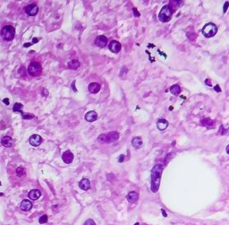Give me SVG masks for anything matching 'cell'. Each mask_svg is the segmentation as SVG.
I'll return each instance as SVG.
<instances>
[{
	"label": "cell",
	"instance_id": "obj_1",
	"mask_svg": "<svg viewBox=\"0 0 229 225\" xmlns=\"http://www.w3.org/2000/svg\"><path fill=\"white\" fill-rule=\"evenodd\" d=\"M161 171H162V167L161 165H156L155 168L152 170L151 173V177H152V191L156 192L159 189V180H160V176H161Z\"/></svg>",
	"mask_w": 229,
	"mask_h": 225
},
{
	"label": "cell",
	"instance_id": "obj_2",
	"mask_svg": "<svg viewBox=\"0 0 229 225\" xmlns=\"http://www.w3.org/2000/svg\"><path fill=\"white\" fill-rule=\"evenodd\" d=\"M174 14V11L173 9H171V7L168 6V5H166L164 6L159 14V19L162 22H169L172 18V15Z\"/></svg>",
	"mask_w": 229,
	"mask_h": 225
},
{
	"label": "cell",
	"instance_id": "obj_3",
	"mask_svg": "<svg viewBox=\"0 0 229 225\" xmlns=\"http://www.w3.org/2000/svg\"><path fill=\"white\" fill-rule=\"evenodd\" d=\"M2 38L6 41H13L15 36V29L14 26L12 25H6L1 29L0 31Z\"/></svg>",
	"mask_w": 229,
	"mask_h": 225
},
{
	"label": "cell",
	"instance_id": "obj_4",
	"mask_svg": "<svg viewBox=\"0 0 229 225\" xmlns=\"http://www.w3.org/2000/svg\"><path fill=\"white\" fill-rule=\"evenodd\" d=\"M28 73L31 76H39L42 73V66L39 62H31L28 66Z\"/></svg>",
	"mask_w": 229,
	"mask_h": 225
},
{
	"label": "cell",
	"instance_id": "obj_5",
	"mask_svg": "<svg viewBox=\"0 0 229 225\" xmlns=\"http://www.w3.org/2000/svg\"><path fill=\"white\" fill-rule=\"evenodd\" d=\"M216 32H218V27H216V25H215L212 22L207 23V24L205 25L202 29L203 35L207 38H211V37L215 36Z\"/></svg>",
	"mask_w": 229,
	"mask_h": 225
},
{
	"label": "cell",
	"instance_id": "obj_6",
	"mask_svg": "<svg viewBox=\"0 0 229 225\" xmlns=\"http://www.w3.org/2000/svg\"><path fill=\"white\" fill-rule=\"evenodd\" d=\"M29 143L31 146L37 147L39 145H41L42 143V137L40 135H32L30 138H29Z\"/></svg>",
	"mask_w": 229,
	"mask_h": 225
},
{
	"label": "cell",
	"instance_id": "obj_7",
	"mask_svg": "<svg viewBox=\"0 0 229 225\" xmlns=\"http://www.w3.org/2000/svg\"><path fill=\"white\" fill-rule=\"evenodd\" d=\"M24 11H25V13L30 15V16H34L36 15L38 13H39V7L34 5V4H31V5H29L27 6L25 8H24Z\"/></svg>",
	"mask_w": 229,
	"mask_h": 225
},
{
	"label": "cell",
	"instance_id": "obj_8",
	"mask_svg": "<svg viewBox=\"0 0 229 225\" xmlns=\"http://www.w3.org/2000/svg\"><path fill=\"white\" fill-rule=\"evenodd\" d=\"M107 38L104 35H100V36H98L97 38L95 39V44L96 46H98L99 48H104V47L106 46L107 44Z\"/></svg>",
	"mask_w": 229,
	"mask_h": 225
},
{
	"label": "cell",
	"instance_id": "obj_9",
	"mask_svg": "<svg viewBox=\"0 0 229 225\" xmlns=\"http://www.w3.org/2000/svg\"><path fill=\"white\" fill-rule=\"evenodd\" d=\"M108 48H109V50L113 53H118L120 50L122 49V46L120 44L119 41H112L108 46Z\"/></svg>",
	"mask_w": 229,
	"mask_h": 225
},
{
	"label": "cell",
	"instance_id": "obj_10",
	"mask_svg": "<svg viewBox=\"0 0 229 225\" xmlns=\"http://www.w3.org/2000/svg\"><path fill=\"white\" fill-rule=\"evenodd\" d=\"M62 159L64 161L65 163L66 164H69L71 163L72 161H74V154L72 153L70 151H66L63 153V155H62Z\"/></svg>",
	"mask_w": 229,
	"mask_h": 225
},
{
	"label": "cell",
	"instance_id": "obj_11",
	"mask_svg": "<svg viewBox=\"0 0 229 225\" xmlns=\"http://www.w3.org/2000/svg\"><path fill=\"white\" fill-rule=\"evenodd\" d=\"M97 118H98V114L94 110L89 111L85 115V119L88 122H94V121L97 120Z\"/></svg>",
	"mask_w": 229,
	"mask_h": 225
},
{
	"label": "cell",
	"instance_id": "obj_12",
	"mask_svg": "<svg viewBox=\"0 0 229 225\" xmlns=\"http://www.w3.org/2000/svg\"><path fill=\"white\" fill-rule=\"evenodd\" d=\"M100 88H101V86H100V84H98V82H90V84L89 85V86H88V89H89L90 92L93 93V94L99 92L100 91Z\"/></svg>",
	"mask_w": 229,
	"mask_h": 225
},
{
	"label": "cell",
	"instance_id": "obj_13",
	"mask_svg": "<svg viewBox=\"0 0 229 225\" xmlns=\"http://www.w3.org/2000/svg\"><path fill=\"white\" fill-rule=\"evenodd\" d=\"M41 196V192L39 190V189H32V190H31L29 192V198L31 199V200H37Z\"/></svg>",
	"mask_w": 229,
	"mask_h": 225
},
{
	"label": "cell",
	"instance_id": "obj_14",
	"mask_svg": "<svg viewBox=\"0 0 229 225\" xmlns=\"http://www.w3.org/2000/svg\"><path fill=\"white\" fill-rule=\"evenodd\" d=\"M31 207H32V203L31 202L30 200L25 199V200H23L22 202L21 203V209L22 211L28 212V211H30L31 209Z\"/></svg>",
	"mask_w": 229,
	"mask_h": 225
},
{
	"label": "cell",
	"instance_id": "obj_15",
	"mask_svg": "<svg viewBox=\"0 0 229 225\" xmlns=\"http://www.w3.org/2000/svg\"><path fill=\"white\" fill-rule=\"evenodd\" d=\"M1 144L3 146L6 147V148H9L11 147L12 145H13V139H12V137L6 136H4L2 139H1Z\"/></svg>",
	"mask_w": 229,
	"mask_h": 225
},
{
	"label": "cell",
	"instance_id": "obj_16",
	"mask_svg": "<svg viewBox=\"0 0 229 225\" xmlns=\"http://www.w3.org/2000/svg\"><path fill=\"white\" fill-rule=\"evenodd\" d=\"M106 136H107V143H114V142L118 140L119 133L113 131V132H110L108 135H106Z\"/></svg>",
	"mask_w": 229,
	"mask_h": 225
},
{
	"label": "cell",
	"instance_id": "obj_17",
	"mask_svg": "<svg viewBox=\"0 0 229 225\" xmlns=\"http://www.w3.org/2000/svg\"><path fill=\"white\" fill-rule=\"evenodd\" d=\"M126 198L130 203H135L136 201L139 199V195L135 191H132V192L128 193V195L126 196Z\"/></svg>",
	"mask_w": 229,
	"mask_h": 225
},
{
	"label": "cell",
	"instance_id": "obj_18",
	"mask_svg": "<svg viewBox=\"0 0 229 225\" xmlns=\"http://www.w3.org/2000/svg\"><path fill=\"white\" fill-rule=\"evenodd\" d=\"M79 187L81 189H82V190H88L90 187V182L88 179H82L79 182Z\"/></svg>",
	"mask_w": 229,
	"mask_h": 225
},
{
	"label": "cell",
	"instance_id": "obj_19",
	"mask_svg": "<svg viewBox=\"0 0 229 225\" xmlns=\"http://www.w3.org/2000/svg\"><path fill=\"white\" fill-rule=\"evenodd\" d=\"M167 126H168V122L166 119H159L157 122V127L160 131H164V130L167 128Z\"/></svg>",
	"mask_w": 229,
	"mask_h": 225
},
{
	"label": "cell",
	"instance_id": "obj_20",
	"mask_svg": "<svg viewBox=\"0 0 229 225\" xmlns=\"http://www.w3.org/2000/svg\"><path fill=\"white\" fill-rule=\"evenodd\" d=\"M132 145L135 149H139L142 146V139L139 136L134 137V139L132 140Z\"/></svg>",
	"mask_w": 229,
	"mask_h": 225
},
{
	"label": "cell",
	"instance_id": "obj_21",
	"mask_svg": "<svg viewBox=\"0 0 229 225\" xmlns=\"http://www.w3.org/2000/svg\"><path fill=\"white\" fill-rule=\"evenodd\" d=\"M68 68L69 69H72V70H75L77 68L80 67L81 66V63L79 62V60H77V59H73V60H71L69 63H68Z\"/></svg>",
	"mask_w": 229,
	"mask_h": 225
},
{
	"label": "cell",
	"instance_id": "obj_22",
	"mask_svg": "<svg viewBox=\"0 0 229 225\" xmlns=\"http://www.w3.org/2000/svg\"><path fill=\"white\" fill-rule=\"evenodd\" d=\"M200 124L204 126H211L214 125V121L212 119H210V117H205L203 119H201Z\"/></svg>",
	"mask_w": 229,
	"mask_h": 225
},
{
	"label": "cell",
	"instance_id": "obj_23",
	"mask_svg": "<svg viewBox=\"0 0 229 225\" xmlns=\"http://www.w3.org/2000/svg\"><path fill=\"white\" fill-rule=\"evenodd\" d=\"M170 92H171L172 94L177 96V95H179L180 92H181V88H180V86L178 85H172L170 87Z\"/></svg>",
	"mask_w": 229,
	"mask_h": 225
},
{
	"label": "cell",
	"instance_id": "obj_24",
	"mask_svg": "<svg viewBox=\"0 0 229 225\" xmlns=\"http://www.w3.org/2000/svg\"><path fill=\"white\" fill-rule=\"evenodd\" d=\"M22 109H23V105L21 103H15L14 107H13V110L15 112H19V113H22Z\"/></svg>",
	"mask_w": 229,
	"mask_h": 225
},
{
	"label": "cell",
	"instance_id": "obj_25",
	"mask_svg": "<svg viewBox=\"0 0 229 225\" xmlns=\"http://www.w3.org/2000/svg\"><path fill=\"white\" fill-rule=\"evenodd\" d=\"M181 4H182V2H179V1H171L169 4H168V6L171 7V9L173 8V11L175 12Z\"/></svg>",
	"mask_w": 229,
	"mask_h": 225
},
{
	"label": "cell",
	"instance_id": "obj_26",
	"mask_svg": "<svg viewBox=\"0 0 229 225\" xmlns=\"http://www.w3.org/2000/svg\"><path fill=\"white\" fill-rule=\"evenodd\" d=\"M25 172H26V170H25V169L23 168V167H18L17 169H16V175L18 176V177H22V176H24L25 175Z\"/></svg>",
	"mask_w": 229,
	"mask_h": 225
},
{
	"label": "cell",
	"instance_id": "obj_27",
	"mask_svg": "<svg viewBox=\"0 0 229 225\" xmlns=\"http://www.w3.org/2000/svg\"><path fill=\"white\" fill-rule=\"evenodd\" d=\"M98 141L101 144H104V143H107V136L105 134H102V135H100V136L98 137Z\"/></svg>",
	"mask_w": 229,
	"mask_h": 225
},
{
	"label": "cell",
	"instance_id": "obj_28",
	"mask_svg": "<svg viewBox=\"0 0 229 225\" xmlns=\"http://www.w3.org/2000/svg\"><path fill=\"white\" fill-rule=\"evenodd\" d=\"M22 118H24V119H31V118L34 117V115L29 114V113H26V114L22 113Z\"/></svg>",
	"mask_w": 229,
	"mask_h": 225
},
{
	"label": "cell",
	"instance_id": "obj_29",
	"mask_svg": "<svg viewBox=\"0 0 229 225\" xmlns=\"http://www.w3.org/2000/svg\"><path fill=\"white\" fill-rule=\"evenodd\" d=\"M47 215H42L40 218V220H39V222H40V223H41V224H44V223H46L47 222Z\"/></svg>",
	"mask_w": 229,
	"mask_h": 225
},
{
	"label": "cell",
	"instance_id": "obj_30",
	"mask_svg": "<svg viewBox=\"0 0 229 225\" xmlns=\"http://www.w3.org/2000/svg\"><path fill=\"white\" fill-rule=\"evenodd\" d=\"M187 36L191 41H195L196 39V34L195 33H187Z\"/></svg>",
	"mask_w": 229,
	"mask_h": 225
},
{
	"label": "cell",
	"instance_id": "obj_31",
	"mask_svg": "<svg viewBox=\"0 0 229 225\" xmlns=\"http://www.w3.org/2000/svg\"><path fill=\"white\" fill-rule=\"evenodd\" d=\"M84 225H96V223H95V222L93 220L89 219V220H87L85 222H84Z\"/></svg>",
	"mask_w": 229,
	"mask_h": 225
},
{
	"label": "cell",
	"instance_id": "obj_32",
	"mask_svg": "<svg viewBox=\"0 0 229 225\" xmlns=\"http://www.w3.org/2000/svg\"><path fill=\"white\" fill-rule=\"evenodd\" d=\"M219 133L220 135H225V134L226 133V130L225 129V127H224L223 126H220V127H219Z\"/></svg>",
	"mask_w": 229,
	"mask_h": 225
},
{
	"label": "cell",
	"instance_id": "obj_33",
	"mask_svg": "<svg viewBox=\"0 0 229 225\" xmlns=\"http://www.w3.org/2000/svg\"><path fill=\"white\" fill-rule=\"evenodd\" d=\"M42 95H43L44 97L49 95V92H47V90H46V89H43V90H42Z\"/></svg>",
	"mask_w": 229,
	"mask_h": 225
},
{
	"label": "cell",
	"instance_id": "obj_34",
	"mask_svg": "<svg viewBox=\"0 0 229 225\" xmlns=\"http://www.w3.org/2000/svg\"><path fill=\"white\" fill-rule=\"evenodd\" d=\"M228 6H229V3H228V2H226V3H225V5H224V13H226V12Z\"/></svg>",
	"mask_w": 229,
	"mask_h": 225
},
{
	"label": "cell",
	"instance_id": "obj_35",
	"mask_svg": "<svg viewBox=\"0 0 229 225\" xmlns=\"http://www.w3.org/2000/svg\"><path fill=\"white\" fill-rule=\"evenodd\" d=\"M124 158H125V155H124V154L120 155V156H119V160H118V161H119V162H122V161H124Z\"/></svg>",
	"mask_w": 229,
	"mask_h": 225
},
{
	"label": "cell",
	"instance_id": "obj_36",
	"mask_svg": "<svg viewBox=\"0 0 229 225\" xmlns=\"http://www.w3.org/2000/svg\"><path fill=\"white\" fill-rule=\"evenodd\" d=\"M3 102H4L6 105H9V99H7V98L4 99V100H3Z\"/></svg>",
	"mask_w": 229,
	"mask_h": 225
},
{
	"label": "cell",
	"instance_id": "obj_37",
	"mask_svg": "<svg viewBox=\"0 0 229 225\" xmlns=\"http://www.w3.org/2000/svg\"><path fill=\"white\" fill-rule=\"evenodd\" d=\"M205 82H206V85H209L210 86H211V82L210 79H206V81H205Z\"/></svg>",
	"mask_w": 229,
	"mask_h": 225
},
{
	"label": "cell",
	"instance_id": "obj_38",
	"mask_svg": "<svg viewBox=\"0 0 229 225\" xmlns=\"http://www.w3.org/2000/svg\"><path fill=\"white\" fill-rule=\"evenodd\" d=\"M214 89H215L216 92H221V90H220V88H219V85H216V87H215Z\"/></svg>",
	"mask_w": 229,
	"mask_h": 225
},
{
	"label": "cell",
	"instance_id": "obj_39",
	"mask_svg": "<svg viewBox=\"0 0 229 225\" xmlns=\"http://www.w3.org/2000/svg\"><path fill=\"white\" fill-rule=\"evenodd\" d=\"M134 14H135V16H140V14L137 12V10L135 8H134Z\"/></svg>",
	"mask_w": 229,
	"mask_h": 225
},
{
	"label": "cell",
	"instance_id": "obj_40",
	"mask_svg": "<svg viewBox=\"0 0 229 225\" xmlns=\"http://www.w3.org/2000/svg\"><path fill=\"white\" fill-rule=\"evenodd\" d=\"M226 152H227V153H228V154H229V145H227V146H226Z\"/></svg>",
	"mask_w": 229,
	"mask_h": 225
},
{
	"label": "cell",
	"instance_id": "obj_41",
	"mask_svg": "<svg viewBox=\"0 0 229 225\" xmlns=\"http://www.w3.org/2000/svg\"><path fill=\"white\" fill-rule=\"evenodd\" d=\"M38 41H39L38 39H34V40H33V41H32V44H33V43H35V42H37Z\"/></svg>",
	"mask_w": 229,
	"mask_h": 225
},
{
	"label": "cell",
	"instance_id": "obj_42",
	"mask_svg": "<svg viewBox=\"0 0 229 225\" xmlns=\"http://www.w3.org/2000/svg\"><path fill=\"white\" fill-rule=\"evenodd\" d=\"M162 214L164 215V216H166V212H164V210H162Z\"/></svg>",
	"mask_w": 229,
	"mask_h": 225
},
{
	"label": "cell",
	"instance_id": "obj_43",
	"mask_svg": "<svg viewBox=\"0 0 229 225\" xmlns=\"http://www.w3.org/2000/svg\"><path fill=\"white\" fill-rule=\"evenodd\" d=\"M134 225H139V223H135Z\"/></svg>",
	"mask_w": 229,
	"mask_h": 225
},
{
	"label": "cell",
	"instance_id": "obj_44",
	"mask_svg": "<svg viewBox=\"0 0 229 225\" xmlns=\"http://www.w3.org/2000/svg\"><path fill=\"white\" fill-rule=\"evenodd\" d=\"M0 186H1V182H0Z\"/></svg>",
	"mask_w": 229,
	"mask_h": 225
}]
</instances>
